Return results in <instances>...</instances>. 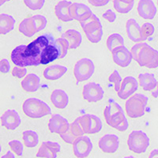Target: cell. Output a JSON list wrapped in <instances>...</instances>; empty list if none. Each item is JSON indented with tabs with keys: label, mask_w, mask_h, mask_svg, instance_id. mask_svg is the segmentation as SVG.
<instances>
[{
	"label": "cell",
	"mask_w": 158,
	"mask_h": 158,
	"mask_svg": "<svg viewBox=\"0 0 158 158\" xmlns=\"http://www.w3.org/2000/svg\"><path fill=\"white\" fill-rule=\"evenodd\" d=\"M55 40L50 33H45L31 42L29 45H20L11 52V60L17 67H38L40 63L42 52Z\"/></svg>",
	"instance_id": "1"
},
{
	"label": "cell",
	"mask_w": 158,
	"mask_h": 158,
	"mask_svg": "<svg viewBox=\"0 0 158 158\" xmlns=\"http://www.w3.org/2000/svg\"><path fill=\"white\" fill-rule=\"evenodd\" d=\"M133 59L141 67L149 69L158 67V51L142 42L134 45L131 48Z\"/></svg>",
	"instance_id": "2"
},
{
	"label": "cell",
	"mask_w": 158,
	"mask_h": 158,
	"mask_svg": "<svg viewBox=\"0 0 158 158\" xmlns=\"http://www.w3.org/2000/svg\"><path fill=\"white\" fill-rule=\"evenodd\" d=\"M24 113L32 118H40L52 114V109L44 101L38 98H29L22 105Z\"/></svg>",
	"instance_id": "3"
},
{
	"label": "cell",
	"mask_w": 158,
	"mask_h": 158,
	"mask_svg": "<svg viewBox=\"0 0 158 158\" xmlns=\"http://www.w3.org/2000/svg\"><path fill=\"white\" fill-rule=\"evenodd\" d=\"M146 96L141 94H136L127 99L125 104V110L130 118H137L143 116L146 112L148 104Z\"/></svg>",
	"instance_id": "4"
},
{
	"label": "cell",
	"mask_w": 158,
	"mask_h": 158,
	"mask_svg": "<svg viewBox=\"0 0 158 158\" xmlns=\"http://www.w3.org/2000/svg\"><path fill=\"white\" fill-rule=\"evenodd\" d=\"M104 116L107 123L115 129H117L127 118L120 105L111 98L109 99L108 104L104 108Z\"/></svg>",
	"instance_id": "5"
},
{
	"label": "cell",
	"mask_w": 158,
	"mask_h": 158,
	"mask_svg": "<svg viewBox=\"0 0 158 158\" xmlns=\"http://www.w3.org/2000/svg\"><path fill=\"white\" fill-rule=\"evenodd\" d=\"M127 146L134 153H145L149 146V138L142 131H133L128 137Z\"/></svg>",
	"instance_id": "6"
},
{
	"label": "cell",
	"mask_w": 158,
	"mask_h": 158,
	"mask_svg": "<svg viewBox=\"0 0 158 158\" xmlns=\"http://www.w3.org/2000/svg\"><path fill=\"white\" fill-rule=\"evenodd\" d=\"M95 71V66L91 59L83 58L76 63L74 67V74L78 82L89 80Z\"/></svg>",
	"instance_id": "7"
},
{
	"label": "cell",
	"mask_w": 158,
	"mask_h": 158,
	"mask_svg": "<svg viewBox=\"0 0 158 158\" xmlns=\"http://www.w3.org/2000/svg\"><path fill=\"white\" fill-rule=\"evenodd\" d=\"M83 98L89 103H95L104 98V91L101 85L90 82L85 85L82 92Z\"/></svg>",
	"instance_id": "8"
},
{
	"label": "cell",
	"mask_w": 158,
	"mask_h": 158,
	"mask_svg": "<svg viewBox=\"0 0 158 158\" xmlns=\"http://www.w3.org/2000/svg\"><path fill=\"white\" fill-rule=\"evenodd\" d=\"M93 149V143L87 136H81L73 143L74 154L77 158H86Z\"/></svg>",
	"instance_id": "9"
},
{
	"label": "cell",
	"mask_w": 158,
	"mask_h": 158,
	"mask_svg": "<svg viewBox=\"0 0 158 158\" xmlns=\"http://www.w3.org/2000/svg\"><path fill=\"white\" fill-rule=\"evenodd\" d=\"M111 53L114 63L121 67H127L133 59L131 52H130L124 45L114 48Z\"/></svg>",
	"instance_id": "10"
},
{
	"label": "cell",
	"mask_w": 158,
	"mask_h": 158,
	"mask_svg": "<svg viewBox=\"0 0 158 158\" xmlns=\"http://www.w3.org/2000/svg\"><path fill=\"white\" fill-rule=\"evenodd\" d=\"M138 89V82L136 78L132 76H127L124 77L121 84L118 97L122 100H127L133 95Z\"/></svg>",
	"instance_id": "11"
},
{
	"label": "cell",
	"mask_w": 158,
	"mask_h": 158,
	"mask_svg": "<svg viewBox=\"0 0 158 158\" xmlns=\"http://www.w3.org/2000/svg\"><path fill=\"white\" fill-rule=\"evenodd\" d=\"M98 146L104 153H114L118 149L119 139L117 135L113 134H107L100 139Z\"/></svg>",
	"instance_id": "12"
},
{
	"label": "cell",
	"mask_w": 158,
	"mask_h": 158,
	"mask_svg": "<svg viewBox=\"0 0 158 158\" xmlns=\"http://www.w3.org/2000/svg\"><path fill=\"white\" fill-rule=\"evenodd\" d=\"M48 129L52 133L63 135L70 129V123L67 119L59 114L52 115L48 123Z\"/></svg>",
	"instance_id": "13"
},
{
	"label": "cell",
	"mask_w": 158,
	"mask_h": 158,
	"mask_svg": "<svg viewBox=\"0 0 158 158\" xmlns=\"http://www.w3.org/2000/svg\"><path fill=\"white\" fill-rule=\"evenodd\" d=\"M139 84L145 91H152V96L155 98L158 97V81L153 74L146 73L138 75Z\"/></svg>",
	"instance_id": "14"
},
{
	"label": "cell",
	"mask_w": 158,
	"mask_h": 158,
	"mask_svg": "<svg viewBox=\"0 0 158 158\" xmlns=\"http://www.w3.org/2000/svg\"><path fill=\"white\" fill-rule=\"evenodd\" d=\"M60 150L61 146L58 142L48 141L42 142L36 156V157L40 158H56Z\"/></svg>",
	"instance_id": "15"
},
{
	"label": "cell",
	"mask_w": 158,
	"mask_h": 158,
	"mask_svg": "<svg viewBox=\"0 0 158 158\" xmlns=\"http://www.w3.org/2000/svg\"><path fill=\"white\" fill-rule=\"evenodd\" d=\"M70 15L73 19L81 22L89 18L93 15V12L85 4L72 2L70 6Z\"/></svg>",
	"instance_id": "16"
},
{
	"label": "cell",
	"mask_w": 158,
	"mask_h": 158,
	"mask_svg": "<svg viewBox=\"0 0 158 158\" xmlns=\"http://www.w3.org/2000/svg\"><path fill=\"white\" fill-rule=\"evenodd\" d=\"M0 119H1L2 126L5 127L6 129L10 131H14L17 129L22 123L19 114L15 110L6 111L2 115Z\"/></svg>",
	"instance_id": "17"
},
{
	"label": "cell",
	"mask_w": 158,
	"mask_h": 158,
	"mask_svg": "<svg viewBox=\"0 0 158 158\" xmlns=\"http://www.w3.org/2000/svg\"><path fill=\"white\" fill-rule=\"evenodd\" d=\"M137 9L139 16L146 20L153 19L157 12L153 0H140Z\"/></svg>",
	"instance_id": "18"
},
{
	"label": "cell",
	"mask_w": 158,
	"mask_h": 158,
	"mask_svg": "<svg viewBox=\"0 0 158 158\" xmlns=\"http://www.w3.org/2000/svg\"><path fill=\"white\" fill-rule=\"evenodd\" d=\"M59 51L56 43V40L51 42L47 47L45 48L42 52L40 63L42 65H46L49 63H52L56 59H59Z\"/></svg>",
	"instance_id": "19"
},
{
	"label": "cell",
	"mask_w": 158,
	"mask_h": 158,
	"mask_svg": "<svg viewBox=\"0 0 158 158\" xmlns=\"http://www.w3.org/2000/svg\"><path fill=\"white\" fill-rule=\"evenodd\" d=\"M126 29L127 36L131 40L134 42H142V28L138 25L136 20L130 18L126 23Z\"/></svg>",
	"instance_id": "20"
},
{
	"label": "cell",
	"mask_w": 158,
	"mask_h": 158,
	"mask_svg": "<svg viewBox=\"0 0 158 158\" xmlns=\"http://www.w3.org/2000/svg\"><path fill=\"white\" fill-rule=\"evenodd\" d=\"M71 4V2L67 0H62L56 4L55 6V14L59 21L67 22L74 20L70 15V6Z\"/></svg>",
	"instance_id": "21"
},
{
	"label": "cell",
	"mask_w": 158,
	"mask_h": 158,
	"mask_svg": "<svg viewBox=\"0 0 158 158\" xmlns=\"http://www.w3.org/2000/svg\"><path fill=\"white\" fill-rule=\"evenodd\" d=\"M67 71V67L62 65H52L44 70V77L49 81H56L63 77Z\"/></svg>",
	"instance_id": "22"
},
{
	"label": "cell",
	"mask_w": 158,
	"mask_h": 158,
	"mask_svg": "<svg viewBox=\"0 0 158 158\" xmlns=\"http://www.w3.org/2000/svg\"><path fill=\"white\" fill-rule=\"evenodd\" d=\"M22 87L27 93H35L40 85V79L35 74H29L22 81Z\"/></svg>",
	"instance_id": "23"
},
{
	"label": "cell",
	"mask_w": 158,
	"mask_h": 158,
	"mask_svg": "<svg viewBox=\"0 0 158 158\" xmlns=\"http://www.w3.org/2000/svg\"><path fill=\"white\" fill-rule=\"evenodd\" d=\"M51 101L56 108L64 109L69 103V97L67 93L62 89H55L51 95Z\"/></svg>",
	"instance_id": "24"
},
{
	"label": "cell",
	"mask_w": 158,
	"mask_h": 158,
	"mask_svg": "<svg viewBox=\"0 0 158 158\" xmlns=\"http://www.w3.org/2000/svg\"><path fill=\"white\" fill-rule=\"evenodd\" d=\"M61 37L65 38L70 44V49H76L81 45L82 41V36L81 32L75 29H68L62 34Z\"/></svg>",
	"instance_id": "25"
},
{
	"label": "cell",
	"mask_w": 158,
	"mask_h": 158,
	"mask_svg": "<svg viewBox=\"0 0 158 158\" xmlns=\"http://www.w3.org/2000/svg\"><path fill=\"white\" fill-rule=\"evenodd\" d=\"M15 19L6 14L0 15V35H6L15 29Z\"/></svg>",
	"instance_id": "26"
},
{
	"label": "cell",
	"mask_w": 158,
	"mask_h": 158,
	"mask_svg": "<svg viewBox=\"0 0 158 158\" xmlns=\"http://www.w3.org/2000/svg\"><path fill=\"white\" fill-rule=\"evenodd\" d=\"M19 31L22 34L25 35L27 37H32L34 36L36 32V27H35L34 22L32 20V17L25 18L19 25Z\"/></svg>",
	"instance_id": "27"
},
{
	"label": "cell",
	"mask_w": 158,
	"mask_h": 158,
	"mask_svg": "<svg viewBox=\"0 0 158 158\" xmlns=\"http://www.w3.org/2000/svg\"><path fill=\"white\" fill-rule=\"evenodd\" d=\"M23 141L25 146L29 148H34L39 144V135L34 131H25L23 132Z\"/></svg>",
	"instance_id": "28"
},
{
	"label": "cell",
	"mask_w": 158,
	"mask_h": 158,
	"mask_svg": "<svg viewBox=\"0 0 158 158\" xmlns=\"http://www.w3.org/2000/svg\"><path fill=\"white\" fill-rule=\"evenodd\" d=\"M114 8L119 14H128L133 9L135 2L127 0H114Z\"/></svg>",
	"instance_id": "29"
},
{
	"label": "cell",
	"mask_w": 158,
	"mask_h": 158,
	"mask_svg": "<svg viewBox=\"0 0 158 158\" xmlns=\"http://www.w3.org/2000/svg\"><path fill=\"white\" fill-rule=\"evenodd\" d=\"M122 45H124V39L118 33H113L110 35L107 40V47L110 52H112L114 48Z\"/></svg>",
	"instance_id": "30"
},
{
	"label": "cell",
	"mask_w": 158,
	"mask_h": 158,
	"mask_svg": "<svg viewBox=\"0 0 158 158\" xmlns=\"http://www.w3.org/2000/svg\"><path fill=\"white\" fill-rule=\"evenodd\" d=\"M56 43L58 48H59V53H60L59 59H63V58L66 57V56L67 55V52H68V50L70 49V44H69L68 40L67 39L63 37L56 39Z\"/></svg>",
	"instance_id": "31"
},
{
	"label": "cell",
	"mask_w": 158,
	"mask_h": 158,
	"mask_svg": "<svg viewBox=\"0 0 158 158\" xmlns=\"http://www.w3.org/2000/svg\"><path fill=\"white\" fill-rule=\"evenodd\" d=\"M32 20H33V22H34L36 32L43 30V29H44L45 28H46L48 24V21L47 18H45L44 16L40 15H37L32 16Z\"/></svg>",
	"instance_id": "32"
},
{
	"label": "cell",
	"mask_w": 158,
	"mask_h": 158,
	"mask_svg": "<svg viewBox=\"0 0 158 158\" xmlns=\"http://www.w3.org/2000/svg\"><path fill=\"white\" fill-rule=\"evenodd\" d=\"M90 118H91V125H90L89 134H97L101 131L102 129V122L101 118L95 115L90 114Z\"/></svg>",
	"instance_id": "33"
},
{
	"label": "cell",
	"mask_w": 158,
	"mask_h": 158,
	"mask_svg": "<svg viewBox=\"0 0 158 158\" xmlns=\"http://www.w3.org/2000/svg\"><path fill=\"white\" fill-rule=\"evenodd\" d=\"M77 119L78 120L79 123L82 127L85 134H89L90 125H91V118H90V114H85L77 117Z\"/></svg>",
	"instance_id": "34"
},
{
	"label": "cell",
	"mask_w": 158,
	"mask_h": 158,
	"mask_svg": "<svg viewBox=\"0 0 158 158\" xmlns=\"http://www.w3.org/2000/svg\"><path fill=\"white\" fill-rule=\"evenodd\" d=\"M108 81H109V82L113 83L115 91L116 92V93H118V92L119 91V89H120L123 79L122 77L120 76V74H118V72L116 70H114L113 73L109 76V77H108Z\"/></svg>",
	"instance_id": "35"
},
{
	"label": "cell",
	"mask_w": 158,
	"mask_h": 158,
	"mask_svg": "<svg viewBox=\"0 0 158 158\" xmlns=\"http://www.w3.org/2000/svg\"><path fill=\"white\" fill-rule=\"evenodd\" d=\"M24 3L32 10H39L44 6L45 0H24Z\"/></svg>",
	"instance_id": "36"
},
{
	"label": "cell",
	"mask_w": 158,
	"mask_h": 158,
	"mask_svg": "<svg viewBox=\"0 0 158 158\" xmlns=\"http://www.w3.org/2000/svg\"><path fill=\"white\" fill-rule=\"evenodd\" d=\"M102 36H103L102 28H99V29L91 32L90 33L86 34L87 39H88L91 43H94V44L99 43V42L101 41V39H102Z\"/></svg>",
	"instance_id": "37"
},
{
	"label": "cell",
	"mask_w": 158,
	"mask_h": 158,
	"mask_svg": "<svg viewBox=\"0 0 158 158\" xmlns=\"http://www.w3.org/2000/svg\"><path fill=\"white\" fill-rule=\"evenodd\" d=\"M9 146L10 147L11 150L18 156H22L23 155L24 147L23 145L19 140H12L8 143Z\"/></svg>",
	"instance_id": "38"
},
{
	"label": "cell",
	"mask_w": 158,
	"mask_h": 158,
	"mask_svg": "<svg viewBox=\"0 0 158 158\" xmlns=\"http://www.w3.org/2000/svg\"><path fill=\"white\" fill-rule=\"evenodd\" d=\"M154 26L151 23H145L142 25V35L143 41H146L149 36H152L154 33Z\"/></svg>",
	"instance_id": "39"
},
{
	"label": "cell",
	"mask_w": 158,
	"mask_h": 158,
	"mask_svg": "<svg viewBox=\"0 0 158 158\" xmlns=\"http://www.w3.org/2000/svg\"><path fill=\"white\" fill-rule=\"evenodd\" d=\"M81 27H82L85 33V35H86L88 34V33H90L91 32H93V31L99 29V28H102V25H101L100 19L98 18V19L95 20V21L90 22V23H88L86 24V25H82Z\"/></svg>",
	"instance_id": "40"
},
{
	"label": "cell",
	"mask_w": 158,
	"mask_h": 158,
	"mask_svg": "<svg viewBox=\"0 0 158 158\" xmlns=\"http://www.w3.org/2000/svg\"><path fill=\"white\" fill-rule=\"evenodd\" d=\"M70 130L71 131V133L74 136L77 137V138L83 136L85 134L82 127H81V125H80V123H79L78 120H77V118L71 124H70Z\"/></svg>",
	"instance_id": "41"
},
{
	"label": "cell",
	"mask_w": 158,
	"mask_h": 158,
	"mask_svg": "<svg viewBox=\"0 0 158 158\" xmlns=\"http://www.w3.org/2000/svg\"><path fill=\"white\" fill-rule=\"evenodd\" d=\"M27 74V69L25 67H15L12 70V75L18 78H22Z\"/></svg>",
	"instance_id": "42"
},
{
	"label": "cell",
	"mask_w": 158,
	"mask_h": 158,
	"mask_svg": "<svg viewBox=\"0 0 158 158\" xmlns=\"http://www.w3.org/2000/svg\"><path fill=\"white\" fill-rule=\"evenodd\" d=\"M60 137H61L62 139L65 142H67L68 144H73L74 142V141L77 138V137H75L71 133V131H70V129L67 132H65L64 134H63V135H60Z\"/></svg>",
	"instance_id": "43"
},
{
	"label": "cell",
	"mask_w": 158,
	"mask_h": 158,
	"mask_svg": "<svg viewBox=\"0 0 158 158\" xmlns=\"http://www.w3.org/2000/svg\"><path fill=\"white\" fill-rule=\"evenodd\" d=\"M10 70V64L6 59H2L0 61V72L2 74H7Z\"/></svg>",
	"instance_id": "44"
},
{
	"label": "cell",
	"mask_w": 158,
	"mask_h": 158,
	"mask_svg": "<svg viewBox=\"0 0 158 158\" xmlns=\"http://www.w3.org/2000/svg\"><path fill=\"white\" fill-rule=\"evenodd\" d=\"M103 18L104 19H106L107 21H108L111 23H113L114 22L116 19V15H115V13L114 12L113 10H106V12H104L103 14Z\"/></svg>",
	"instance_id": "45"
},
{
	"label": "cell",
	"mask_w": 158,
	"mask_h": 158,
	"mask_svg": "<svg viewBox=\"0 0 158 158\" xmlns=\"http://www.w3.org/2000/svg\"><path fill=\"white\" fill-rule=\"evenodd\" d=\"M110 0H88V2L94 6L97 7H101L106 6L109 2Z\"/></svg>",
	"instance_id": "46"
},
{
	"label": "cell",
	"mask_w": 158,
	"mask_h": 158,
	"mask_svg": "<svg viewBox=\"0 0 158 158\" xmlns=\"http://www.w3.org/2000/svg\"><path fill=\"white\" fill-rule=\"evenodd\" d=\"M158 157V149H153L150 153L149 158H156Z\"/></svg>",
	"instance_id": "47"
},
{
	"label": "cell",
	"mask_w": 158,
	"mask_h": 158,
	"mask_svg": "<svg viewBox=\"0 0 158 158\" xmlns=\"http://www.w3.org/2000/svg\"><path fill=\"white\" fill-rule=\"evenodd\" d=\"M1 158H15V156L11 151H8L7 153H6L5 155H3Z\"/></svg>",
	"instance_id": "48"
},
{
	"label": "cell",
	"mask_w": 158,
	"mask_h": 158,
	"mask_svg": "<svg viewBox=\"0 0 158 158\" xmlns=\"http://www.w3.org/2000/svg\"><path fill=\"white\" fill-rule=\"evenodd\" d=\"M6 2H7V1L6 0H0V6L3 5Z\"/></svg>",
	"instance_id": "49"
},
{
	"label": "cell",
	"mask_w": 158,
	"mask_h": 158,
	"mask_svg": "<svg viewBox=\"0 0 158 158\" xmlns=\"http://www.w3.org/2000/svg\"><path fill=\"white\" fill-rule=\"evenodd\" d=\"M124 158H136V157H135V156H126V157H124Z\"/></svg>",
	"instance_id": "50"
},
{
	"label": "cell",
	"mask_w": 158,
	"mask_h": 158,
	"mask_svg": "<svg viewBox=\"0 0 158 158\" xmlns=\"http://www.w3.org/2000/svg\"><path fill=\"white\" fill-rule=\"evenodd\" d=\"M1 151H2V147H1V145H0V153H1Z\"/></svg>",
	"instance_id": "51"
},
{
	"label": "cell",
	"mask_w": 158,
	"mask_h": 158,
	"mask_svg": "<svg viewBox=\"0 0 158 158\" xmlns=\"http://www.w3.org/2000/svg\"><path fill=\"white\" fill-rule=\"evenodd\" d=\"M6 1H7V2H9V1H10V0H6Z\"/></svg>",
	"instance_id": "52"
},
{
	"label": "cell",
	"mask_w": 158,
	"mask_h": 158,
	"mask_svg": "<svg viewBox=\"0 0 158 158\" xmlns=\"http://www.w3.org/2000/svg\"><path fill=\"white\" fill-rule=\"evenodd\" d=\"M157 3H158V0H157Z\"/></svg>",
	"instance_id": "53"
},
{
	"label": "cell",
	"mask_w": 158,
	"mask_h": 158,
	"mask_svg": "<svg viewBox=\"0 0 158 158\" xmlns=\"http://www.w3.org/2000/svg\"><path fill=\"white\" fill-rule=\"evenodd\" d=\"M156 158H158V157H156Z\"/></svg>",
	"instance_id": "54"
}]
</instances>
